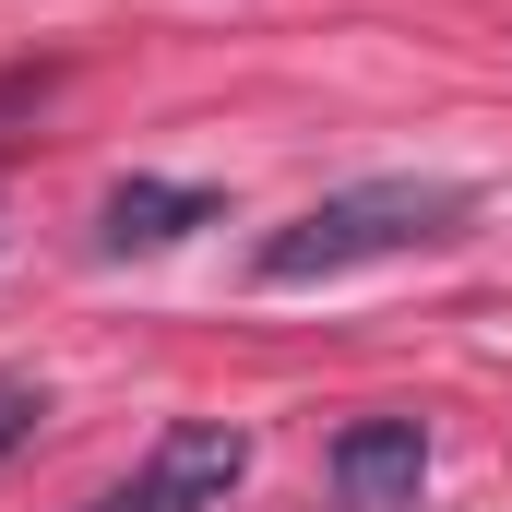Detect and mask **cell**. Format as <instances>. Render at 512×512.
Returning <instances> with one entry per match:
<instances>
[{"instance_id": "1", "label": "cell", "mask_w": 512, "mask_h": 512, "mask_svg": "<svg viewBox=\"0 0 512 512\" xmlns=\"http://www.w3.org/2000/svg\"><path fill=\"white\" fill-rule=\"evenodd\" d=\"M465 227H477V191H465V179H417V167L346 179V191H322L310 215H286L251 251V286H334V274H358V262L453 251Z\"/></svg>"}, {"instance_id": "2", "label": "cell", "mask_w": 512, "mask_h": 512, "mask_svg": "<svg viewBox=\"0 0 512 512\" xmlns=\"http://www.w3.org/2000/svg\"><path fill=\"white\" fill-rule=\"evenodd\" d=\"M239 477H251V429H227V417H167L131 489H143V512H227Z\"/></svg>"}, {"instance_id": "3", "label": "cell", "mask_w": 512, "mask_h": 512, "mask_svg": "<svg viewBox=\"0 0 512 512\" xmlns=\"http://www.w3.org/2000/svg\"><path fill=\"white\" fill-rule=\"evenodd\" d=\"M322 477H334L346 512H417V489H429V417H346Z\"/></svg>"}, {"instance_id": "4", "label": "cell", "mask_w": 512, "mask_h": 512, "mask_svg": "<svg viewBox=\"0 0 512 512\" xmlns=\"http://www.w3.org/2000/svg\"><path fill=\"white\" fill-rule=\"evenodd\" d=\"M227 215V191H203V179H120L108 203H96V251L131 262V251H179L191 227H215Z\"/></svg>"}, {"instance_id": "5", "label": "cell", "mask_w": 512, "mask_h": 512, "mask_svg": "<svg viewBox=\"0 0 512 512\" xmlns=\"http://www.w3.org/2000/svg\"><path fill=\"white\" fill-rule=\"evenodd\" d=\"M36 417H48V393L24 382V370H0V465H12L24 441H36Z\"/></svg>"}, {"instance_id": "6", "label": "cell", "mask_w": 512, "mask_h": 512, "mask_svg": "<svg viewBox=\"0 0 512 512\" xmlns=\"http://www.w3.org/2000/svg\"><path fill=\"white\" fill-rule=\"evenodd\" d=\"M72 512H143V489H96V501H72Z\"/></svg>"}]
</instances>
